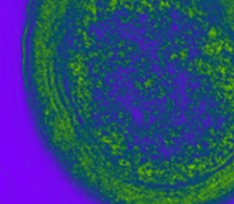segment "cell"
I'll use <instances>...</instances> for the list:
<instances>
[{"label": "cell", "mask_w": 234, "mask_h": 204, "mask_svg": "<svg viewBox=\"0 0 234 204\" xmlns=\"http://www.w3.org/2000/svg\"><path fill=\"white\" fill-rule=\"evenodd\" d=\"M35 131L96 204L234 201V1H34Z\"/></svg>", "instance_id": "1"}]
</instances>
